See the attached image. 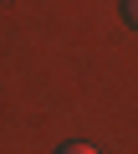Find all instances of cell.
Here are the masks:
<instances>
[{
    "instance_id": "cell-1",
    "label": "cell",
    "mask_w": 138,
    "mask_h": 154,
    "mask_svg": "<svg viewBox=\"0 0 138 154\" xmlns=\"http://www.w3.org/2000/svg\"><path fill=\"white\" fill-rule=\"evenodd\" d=\"M61 154H97V149H87V144H66Z\"/></svg>"
},
{
    "instance_id": "cell-2",
    "label": "cell",
    "mask_w": 138,
    "mask_h": 154,
    "mask_svg": "<svg viewBox=\"0 0 138 154\" xmlns=\"http://www.w3.org/2000/svg\"><path fill=\"white\" fill-rule=\"evenodd\" d=\"M128 21H133V26H138V0H128Z\"/></svg>"
}]
</instances>
